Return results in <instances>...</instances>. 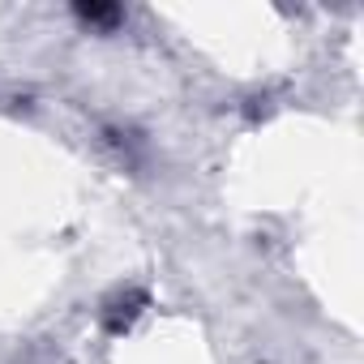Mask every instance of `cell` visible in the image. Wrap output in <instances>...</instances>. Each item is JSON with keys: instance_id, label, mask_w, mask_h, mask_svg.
Returning a JSON list of instances; mask_svg holds the SVG:
<instances>
[{"instance_id": "cell-1", "label": "cell", "mask_w": 364, "mask_h": 364, "mask_svg": "<svg viewBox=\"0 0 364 364\" xmlns=\"http://www.w3.org/2000/svg\"><path fill=\"white\" fill-rule=\"evenodd\" d=\"M77 14H82L86 22H99V26H116V18H120L116 5H77Z\"/></svg>"}]
</instances>
